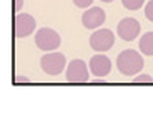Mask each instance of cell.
<instances>
[{
    "instance_id": "6da1fadb",
    "label": "cell",
    "mask_w": 153,
    "mask_h": 121,
    "mask_svg": "<svg viewBox=\"0 0 153 121\" xmlns=\"http://www.w3.org/2000/svg\"><path fill=\"white\" fill-rule=\"evenodd\" d=\"M143 57L135 50H123L117 57V68L125 76H133L140 73L143 70Z\"/></svg>"
},
{
    "instance_id": "7a4b0ae2",
    "label": "cell",
    "mask_w": 153,
    "mask_h": 121,
    "mask_svg": "<svg viewBox=\"0 0 153 121\" xmlns=\"http://www.w3.org/2000/svg\"><path fill=\"white\" fill-rule=\"evenodd\" d=\"M65 65H67V60H65V55L63 53H58V52H48L47 55H43L42 60H40V66L42 70L50 76H57L60 73H63L65 70Z\"/></svg>"
},
{
    "instance_id": "3957f363",
    "label": "cell",
    "mask_w": 153,
    "mask_h": 121,
    "mask_svg": "<svg viewBox=\"0 0 153 121\" xmlns=\"http://www.w3.org/2000/svg\"><path fill=\"white\" fill-rule=\"evenodd\" d=\"M60 43H62V38L53 28L43 27L35 33V45L43 52H53L60 46Z\"/></svg>"
},
{
    "instance_id": "277c9868",
    "label": "cell",
    "mask_w": 153,
    "mask_h": 121,
    "mask_svg": "<svg viewBox=\"0 0 153 121\" xmlns=\"http://www.w3.org/2000/svg\"><path fill=\"white\" fill-rule=\"evenodd\" d=\"M67 81L70 83H87L90 80V72H88V66L83 60L76 58V60H72L67 66Z\"/></svg>"
},
{
    "instance_id": "5b68a950",
    "label": "cell",
    "mask_w": 153,
    "mask_h": 121,
    "mask_svg": "<svg viewBox=\"0 0 153 121\" xmlns=\"http://www.w3.org/2000/svg\"><path fill=\"white\" fill-rule=\"evenodd\" d=\"M115 43V35L108 28H100L90 37V46L97 52H108Z\"/></svg>"
},
{
    "instance_id": "8992f818",
    "label": "cell",
    "mask_w": 153,
    "mask_h": 121,
    "mask_svg": "<svg viewBox=\"0 0 153 121\" xmlns=\"http://www.w3.org/2000/svg\"><path fill=\"white\" fill-rule=\"evenodd\" d=\"M140 30H142V27H140V22L137 18H131V17H126V18L120 20V23L117 25V33L122 40L125 42H131L135 38L140 35Z\"/></svg>"
},
{
    "instance_id": "52a82bcc",
    "label": "cell",
    "mask_w": 153,
    "mask_h": 121,
    "mask_svg": "<svg viewBox=\"0 0 153 121\" xmlns=\"http://www.w3.org/2000/svg\"><path fill=\"white\" fill-rule=\"evenodd\" d=\"M37 28V22L30 13H17L15 17V35L17 38H25Z\"/></svg>"
},
{
    "instance_id": "ba28073f",
    "label": "cell",
    "mask_w": 153,
    "mask_h": 121,
    "mask_svg": "<svg viewBox=\"0 0 153 121\" xmlns=\"http://www.w3.org/2000/svg\"><path fill=\"white\" fill-rule=\"evenodd\" d=\"M103 22H105V12H103V8H100V7L88 8L82 15V23L88 30H95V28L102 27Z\"/></svg>"
},
{
    "instance_id": "9c48e42d",
    "label": "cell",
    "mask_w": 153,
    "mask_h": 121,
    "mask_svg": "<svg viewBox=\"0 0 153 121\" xmlns=\"http://www.w3.org/2000/svg\"><path fill=\"white\" fill-rule=\"evenodd\" d=\"M88 68L93 73V76H98V78H103L108 73L111 72V61L108 57L105 55H93L90 58V63H88Z\"/></svg>"
},
{
    "instance_id": "30bf717a",
    "label": "cell",
    "mask_w": 153,
    "mask_h": 121,
    "mask_svg": "<svg viewBox=\"0 0 153 121\" xmlns=\"http://www.w3.org/2000/svg\"><path fill=\"white\" fill-rule=\"evenodd\" d=\"M140 52L146 57H153V32H146L140 38Z\"/></svg>"
},
{
    "instance_id": "8fae6325",
    "label": "cell",
    "mask_w": 153,
    "mask_h": 121,
    "mask_svg": "<svg viewBox=\"0 0 153 121\" xmlns=\"http://www.w3.org/2000/svg\"><path fill=\"white\" fill-rule=\"evenodd\" d=\"M123 7L126 8V10H138V8H142L143 4H145V0H122Z\"/></svg>"
},
{
    "instance_id": "7c38bea8",
    "label": "cell",
    "mask_w": 153,
    "mask_h": 121,
    "mask_svg": "<svg viewBox=\"0 0 153 121\" xmlns=\"http://www.w3.org/2000/svg\"><path fill=\"white\" fill-rule=\"evenodd\" d=\"M133 81H135V83H152L153 78L150 75H137L133 78Z\"/></svg>"
},
{
    "instance_id": "4fadbf2b",
    "label": "cell",
    "mask_w": 153,
    "mask_h": 121,
    "mask_svg": "<svg viewBox=\"0 0 153 121\" xmlns=\"http://www.w3.org/2000/svg\"><path fill=\"white\" fill-rule=\"evenodd\" d=\"M145 17L150 20V22H153V0H150L148 4H146V7H145Z\"/></svg>"
},
{
    "instance_id": "5bb4252c",
    "label": "cell",
    "mask_w": 153,
    "mask_h": 121,
    "mask_svg": "<svg viewBox=\"0 0 153 121\" xmlns=\"http://www.w3.org/2000/svg\"><path fill=\"white\" fill-rule=\"evenodd\" d=\"M75 7H80V8H87V7H92L93 0H73Z\"/></svg>"
},
{
    "instance_id": "9a60e30c",
    "label": "cell",
    "mask_w": 153,
    "mask_h": 121,
    "mask_svg": "<svg viewBox=\"0 0 153 121\" xmlns=\"http://www.w3.org/2000/svg\"><path fill=\"white\" fill-rule=\"evenodd\" d=\"M22 7H23V0H15V5H13V8H15V12H17V13H20Z\"/></svg>"
},
{
    "instance_id": "2e32d148",
    "label": "cell",
    "mask_w": 153,
    "mask_h": 121,
    "mask_svg": "<svg viewBox=\"0 0 153 121\" xmlns=\"http://www.w3.org/2000/svg\"><path fill=\"white\" fill-rule=\"evenodd\" d=\"M102 2H105V4H110V2H113V0H102Z\"/></svg>"
}]
</instances>
